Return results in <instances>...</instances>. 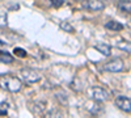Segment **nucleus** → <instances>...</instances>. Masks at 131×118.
Masks as SVG:
<instances>
[{
    "label": "nucleus",
    "instance_id": "11",
    "mask_svg": "<svg viewBox=\"0 0 131 118\" xmlns=\"http://www.w3.org/2000/svg\"><path fill=\"white\" fill-rule=\"evenodd\" d=\"M15 60V58L9 54V52H5V51H0V63H12Z\"/></svg>",
    "mask_w": 131,
    "mask_h": 118
},
{
    "label": "nucleus",
    "instance_id": "17",
    "mask_svg": "<svg viewBox=\"0 0 131 118\" xmlns=\"http://www.w3.org/2000/svg\"><path fill=\"white\" fill-rule=\"evenodd\" d=\"M3 26H7V15L5 13L0 15V28H3Z\"/></svg>",
    "mask_w": 131,
    "mask_h": 118
},
{
    "label": "nucleus",
    "instance_id": "15",
    "mask_svg": "<svg viewBox=\"0 0 131 118\" xmlns=\"http://www.w3.org/2000/svg\"><path fill=\"white\" fill-rule=\"evenodd\" d=\"M46 115H47V117H63L64 114H63V112H62L60 109L54 108V109H51V110L46 112Z\"/></svg>",
    "mask_w": 131,
    "mask_h": 118
},
{
    "label": "nucleus",
    "instance_id": "9",
    "mask_svg": "<svg viewBox=\"0 0 131 118\" xmlns=\"http://www.w3.org/2000/svg\"><path fill=\"white\" fill-rule=\"evenodd\" d=\"M117 7L123 13H131V0H119Z\"/></svg>",
    "mask_w": 131,
    "mask_h": 118
},
{
    "label": "nucleus",
    "instance_id": "2",
    "mask_svg": "<svg viewBox=\"0 0 131 118\" xmlns=\"http://www.w3.org/2000/svg\"><path fill=\"white\" fill-rule=\"evenodd\" d=\"M88 97L93 101H97V102H104V101L109 100L110 93H109V91H106L104 87L93 85V87H91L88 89Z\"/></svg>",
    "mask_w": 131,
    "mask_h": 118
},
{
    "label": "nucleus",
    "instance_id": "16",
    "mask_svg": "<svg viewBox=\"0 0 131 118\" xmlns=\"http://www.w3.org/2000/svg\"><path fill=\"white\" fill-rule=\"evenodd\" d=\"M13 52L17 55V57H20V58H24V57H26V51L24 50V49H20V47H16L15 50H13Z\"/></svg>",
    "mask_w": 131,
    "mask_h": 118
},
{
    "label": "nucleus",
    "instance_id": "14",
    "mask_svg": "<svg viewBox=\"0 0 131 118\" xmlns=\"http://www.w3.org/2000/svg\"><path fill=\"white\" fill-rule=\"evenodd\" d=\"M59 28L62 30H64V31H68V33H73V31H75L73 26L70 23H66V21H62V23L59 24Z\"/></svg>",
    "mask_w": 131,
    "mask_h": 118
},
{
    "label": "nucleus",
    "instance_id": "10",
    "mask_svg": "<svg viewBox=\"0 0 131 118\" xmlns=\"http://www.w3.org/2000/svg\"><path fill=\"white\" fill-rule=\"evenodd\" d=\"M105 28L109 29V30H113V31H121L123 29V25L121 23H118V21H115V20H109L105 24Z\"/></svg>",
    "mask_w": 131,
    "mask_h": 118
},
{
    "label": "nucleus",
    "instance_id": "5",
    "mask_svg": "<svg viewBox=\"0 0 131 118\" xmlns=\"http://www.w3.org/2000/svg\"><path fill=\"white\" fill-rule=\"evenodd\" d=\"M115 106L118 109H121L122 112L130 113L131 112V99H128L127 96H117L115 97Z\"/></svg>",
    "mask_w": 131,
    "mask_h": 118
},
{
    "label": "nucleus",
    "instance_id": "3",
    "mask_svg": "<svg viewBox=\"0 0 131 118\" xmlns=\"http://www.w3.org/2000/svg\"><path fill=\"white\" fill-rule=\"evenodd\" d=\"M20 76H21V80L28 83V84L37 83L42 79L41 72L37 70H33V68H23L20 71Z\"/></svg>",
    "mask_w": 131,
    "mask_h": 118
},
{
    "label": "nucleus",
    "instance_id": "4",
    "mask_svg": "<svg viewBox=\"0 0 131 118\" xmlns=\"http://www.w3.org/2000/svg\"><path fill=\"white\" fill-rule=\"evenodd\" d=\"M101 68L106 72H121L125 68V62L121 58H114L105 62Z\"/></svg>",
    "mask_w": 131,
    "mask_h": 118
},
{
    "label": "nucleus",
    "instance_id": "19",
    "mask_svg": "<svg viewBox=\"0 0 131 118\" xmlns=\"http://www.w3.org/2000/svg\"><path fill=\"white\" fill-rule=\"evenodd\" d=\"M0 114H3V115H5V114H7V110H0Z\"/></svg>",
    "mask_w": 131,
    "mask_h": 118
},
{
    "label": "nucleus",
    "instance_id": "12",
    "mask_svg": "<svg viewBox=\"0 0 131 118\" xmlns=\"http://www.w3.org/2000/svg\"><path fill=\"white\" fill-rule=\"evenodd\" d=\"M117 47L121 49V50H125L127 52H131V42H127V41H119L117 44Z\"/></svg>",
    "mask_w": 131,
    "mask_h": 118
},
{
    "label": "nucleus",
    "instance_id": "6",
    "mask_svg": "<svg viewBox=\"0 0 131 118\" xmlns=\"http://www.w3.org/2000/svg\"><path fill=\"white\" fill-rule=\"evenodd\" d=\"M83 5L85 9L92 10V12H100V10L105 9V4L101 0H84Z\"/></svg>",
    "mask_w": 131,
    "mask_h": 118
},
{
    "label": "nucleus",
    "instance_id": "7",
    "mask_svg": "<svg viewBox=\"0 0 131 118\" xmlns=\"http://www.w3.org/2000/svg\"><path fill=\"white\" fill-rule=\"evenodd\" d=\"M29 109L34 115H41L46 112V102L45 101H31L29 104Z\"/></svg>",
    "mask_w": 131,
    "mask_h": 118
},
{
    "label": "nucleus",
    "instance_id": "13",
    "mask_svg": "<svg viewBox=\"0 0 131 118\" xmlns=\"http://www.w3.org/2000/svg\"><path fill=\"white\" fill-rule=\"evenodd\" d=\"M94 102H96V104H93V105L88 106V110H89L92 114H100V113L102 112L101 105H100V102H97V101H94Z\"/></svg>",
    "mask_w": 131,
    "mask_h": 118
},
{
    "label": "nucleus",
    "instance_id": "8",
    "mask_svg": "<svg viewBox=\"0 0 131 118\" xmlns=\"http://www.w3.org/2000/svg\"><path fill=\"white\" fill-rule=\"evenodd\" d=\"M94 49L97 51H100L102 55L105 57H109L112 54V46L109 45V44H105V42H98V44L94 45Z\"/></svg>",
    "mask_w": 131,
    "mask_h": 118
},
{
    "label": "nucleus",
    "instance_id": "18",
    "mask_svg": "<svg viewBox=\"0 0 131 118\" xmlns=\"http://www.w3.org/2000/svg\"><path fill=\"white\" fill-rule=\"evenodd\" d=\"M51 4L55 5V7H59V5H62V0H52Z\"/></svg>",
    "mask_w": 131,
    "mask_h": 118
},
{
    "label": "nucleus",
    "instance_id": "1",
    "mask_svg": "<svg viewBox=\"0 0 131 118\" xmlns=\"http://www.w3.org/2000/svg\"><path fill=\"white\" fill-rule=\"evenodd\" d=\"M0 88L5 89L8 92H20L23 88V81L16 76H10V75H3L0 76Z\"/></svg>",
    "mask_w": 131,
    "mask_h": 118
}]
</instances>
